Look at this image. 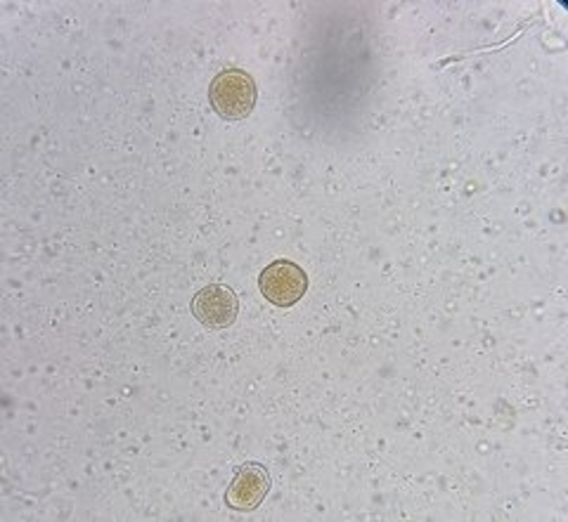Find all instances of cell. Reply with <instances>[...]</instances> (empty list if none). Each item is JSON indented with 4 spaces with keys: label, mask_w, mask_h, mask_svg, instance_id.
<instances>
[{
    "label": "cell",
    "mask_w": 568,
    "mask_h": 522,
    "mask_svg": "<svg viewBox=\"0 0 568 522\" xmlns=\"http://www.w3.org/2000/svg\"><path fill=\"white\" fill-rule=\"evenodd\" d=\"M209 100L223 121H242L256 106V83L242 69H225L211 81Z\"/></svg>",
    "instance_id": "cell-1"
},
{
    "label": "cell",
    "mask_w": 568,
    "mask_h": 522,
    "mask_svg": "<svg viewBox=\"0 0 568 522\" xmlns=\"http://www.w3.org/2000/svg\"><path fill=\"white\" fill-rule=\"evenodd\" d=\"M261 294L277 308H290V305L304 298L308 289V277L292 260H275L261 273Z\"/></svg>",
    "instance_id": "cell-2"
},
{
    "label": "cell",
    "mask_w": 568,
    "mask_h": 522,
    "mask_svg": "<svg viewBox=\"0 0 568 522\" xmlns=\"http://www.w3.org/2000/svg\"><path fill=\"white\" fill-rule=\"evenodd\" d=\"M240 303L233 289L223 284H209L192 298V315L209 329H225L237 319Z\"/></svg>",
    "instance_id": "cell-3"
},
{
    "label": "cell",
    "mask_w": 568,
    "mask_h": 522,
    "mask_svg": "<svg viewBox=\"0 0 568 522\" xmlns=\"http://www.w3.org/2000/svg\"><path fill=\"white\" fill-rule=\"evenodd\" d=\"M271 492V475L258 463H244L225 492V501L235 511H254Z\"/></svg>",
    "instance_id": "cell-4"
}]
</instances>
